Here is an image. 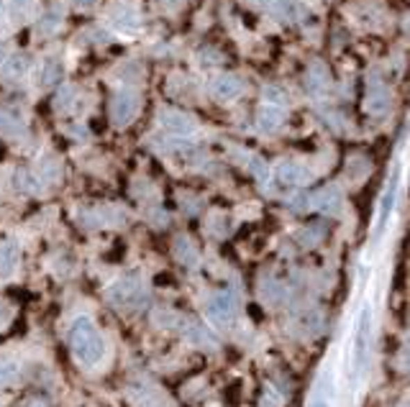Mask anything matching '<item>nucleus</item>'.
<instances>
[{
	"instance_id": "obj_1",
	"label": "nucleus",
	"mask_w": 410,
	"mask_h": 407,
	"mask_svg": "<svg viewBox=\"0 0 410 407\" xmlns=\"http://www.w3.org/2000/svg\"><path fill=\"white\" fill-rule=\"evenodd\" d=\"M69 349L82 367H98L106 356V338L88 315H80L69 326Z\"/></svg>"
},
{
	"instance_id": "obj_2",
	"label": "nucleus",
	"mask_w": 410,
	"mask_h": 407,
	"mask_svg": "<svg viewBox=\"0 0 410 407\" xmlns=\"http://www.w3.org/2000/svg\"><path fill=\"white\" fill-rule=\"evenodd\" d=\"M369 343H372V308L364 305L356 323V335H354V369L356 374H364L369 358Z\"/></svg>"
},
{
	"instance_id": "obj_3",
	"label": "nucleus",
	"mask_w": 410,
	"mask_h": 407,
	"mask_svg": "<svg viewBox=\"0 0 410 407\" xmlns=\"http://www.w3.org/2000/svg\"><path fill=\"white\" fill-rule=\"evenodd\" d=\"M205 313H208V320L213 323V326L218 328H229L233 320H236V313H238V302L236 297H233V292H218L213 294L211 300H208V308H205Z\"/></svg>"
},
{
	"instance_id": "obj_4",
	"label": "nucleus",
	"mask_w": 410,
	"mask_h": 407,
	"mask_svg": "<svg viewBox=\"0 0 410 407\" xmlns=\"http://www.w3.org/2000/svg\"><path fill=\"white\" fill-rule=\"evenodd\" d=\"M110 300L118 308H136L144 300V287L136 277H123L110 287Z\"/></svg>"
},
{
	"instance_id": "obj_5",
	"label": "nucleus",
	"mask_w": 410,
	"mask_h": 407,
	"mask_svg": "<svg viewBox=\"0 0 410 407\" xmlns=\"http://www.w3.org/2000/svg\"><path fill=\"white\" fill-rule=\"evenodd\" d=\"M139 106H141V100H139L136 92H131V90H123V92H118V95L113 98V106H110L113 121L118 123V126L131 123L133 115L139 113Z\"/></svg>"
},
{
	"instance_id": "obj_6",
	"label": "nucleus",
	"mask_w": 410,
	"mask_h": 407,
	"mask_svg": "<svg viewBox=\"0 0 410 407\" xmlns=\"http://www.w3.org/2000/svg\"><path fill=\"white\" fill-rule=\"evenodd\" d=\"M159 123L162 128H167V133H174V136H188L195 131V121L188 113H177V110H162Z\"/></svg>"
},
{
	"instance_id": "obj_7",
	"label": "nucleus",
	"mask_w": 410,
	"mask_h": 407,
	"mask_svg": "<svg viewBox=\"0 0 410 407\" xmlns=\"http://www.w3.org/2000/svg\"><path fill=\"white\" fill-rule=\"evenodd\" d=\"M213 98L221 100V103H229V100H236L244 90V82L238 80L236 74H218L213 80Z\"/></svg>"
},
{
	"instance_id": "obj_8",
	"label": "nucleus",
	"mask_w": 410,
	"mask_h": 407,
	"mask_svg": "<svg viewBox=\"0 0 410 407\" xmlns=\"http://www.w3.org/2000/svg\"><path fill=\"white\" fill-rule=\"evenodd\" d=\"M277 179L279 182H285V185H300V182L308 179V169L297 162H285V164H279Z\"/></svg>"
},
{
	"instance_id": "obj_9",
	"label": "nucleus",
	"mask_w": 410,
	"mask_h": 407,
	"mask_svg": "<svg viewBox=\"0 0 410 407\" xmlns=\"http://www.w3.org/2000/svg\"><path fill=\"white\" fill-rule=\"evenodd\" d=\"M110 21H113V26L118 28V31H136L141 24V18L139 13L133 8H121V10H115L113 16H110Z\"/></svg>"
},
{
	"instance_id": "obj_10",
	"label": "nucleus",
	"mask_w": 410,
	"mask_h": 407,
	"mask_svg": "<svg viewBox=\"0 0 410 407\" xmlns=\"http://www.w3.org/2000/svg\"><path fill=\"white\" fill-rule=\"evenodd\" d=\"M18 264V249L16 244H6L0 246V272L3 274H10Z\"/></svg>"
},
{
	"instance_id": "obj_11",
	"label": "nucleus",
	"mask_w": 410,
	"mask_h": 407,
	"mask_svg": "<svg viewBox=\"0 0 410 407\" xmlns=\"http://www.w3.org/2000/svg\"><path fill=\"white\" fill-rule=\"evenodd\" d=\"M338 200H341V197H338L336 190H323V192H318V195L313 197L311 205H313V208H315V210L328 213V210H331V208H336Z\"/></svg>"
},
{
	"instance_id": "obj_12",
	"label": "nucleus",
	"mask_w": 410,
	"mask_h": 407,
	"mask_svg": "<svg viewBox=\"0 0 410 407\" xmlns=\"http://www.w3.org/2000/svg\"><path fill=\"white\" fill-rule=\"evenodd\" d=\"M387 106H390V98H387L385 88H379L377 85V90H369L367 108L372 110V113H382V110H387Z\"/></svg>"
},
{
	"instance_id": "obj_13",
	"label": "nucleus",
	"mask_w": 410,
	"mask_h": 407,
	"mask_svg": "<svg viewBox=\"0 0 410 407\" xmlns=\"http://www.w3.org/2000/svg\"><path fill=\"white\" fill-rule=\"evenodd\" d=\"M279 123H282V113H279L277 108H264L262 113H259V128L262 131H277Z\"/></svg>"
},
{
	"instance_id": "obj_14",
	"label": "nucleus",
	"mask_w": 410,
	"mask_h": 407,
	"mask_svg": "<svg viewBox=\"0 0 410 407\" xmlns=\"http://www.w3.org/2000/svg\"><path fill=\"white\" fill-rule=\"evenodd\" d=\"M393 205H395V185H390V188H387V192L382 195V208H379V226H377L379 231L385 229V223H387V218H390Z\"/></svg>"
},
{
	"instance_id": "obj_15",
	"label": "nucleus",
	"mask_w": 410,
	"mask_h": 407,
	"mask_svg": "<svg viewBox=\"0 0 410 407\" xmlns=\"http://www.w3.org/2000/svg\"><path fill=\"white\" fill-rule=\"evenodd\" d=\"M21 374L16 361H0V384H13Z\"/></svg>"
},
{
	"instance_id": "obj_16",
	"label": "nucleus",
	"mask_w": 410,
	"mask_h": 407,
	"mask_svg": "<svg viewBox=\"0 0 410 407\" xmlns=\"http://www.w3.org/2000/svg\"><path fill=\"white\" fill-rule=\"evenodd\" d=\"M8 8L13 10L16 18H24L26 13L33 8V0H8Z\"/></svg>"
},
{
	"instance_id": "obj_17",
	"label": "nucleus",
	"mask_w": 410,
	"mask_h": 407,
	"mask_svg": "<svg viewBox=\"0 0 410 407\" xmlns=\"http://www.w3.org/2000/svg\"><path fill=\"white\" fill-rule=\"evenodd\" d=\"M264 100H267V103H272V106H282V103H285V98H282V90H279V88H267V90H264Z\"/></svg>"
},
{
	"instance_id": "obj_18",
	"label": "nucleus",
	"mask_w": 410,
	"mask_h": 407,
	"mask_svg": "<svg viewBox=\"0 0 410 407\" xmlns=\"http://www.w3.org/2000/svg\"><path fill=\"white\" fill-rule=\"evenodd\" d=\"M59 21H62V16H51V13H49V16L41 21V31L49 33L51 28H54V26H59Z\"/></svg>"
},
{
	"instance_id": "obj_19",
	"label": "nucleus",
	"mask_w": 410,
	"mask_h": 407,
	"mask_svg": "<svg viewBox=\"0 0 410 407\" xmlns=\"http://www.w3.org/2000/svg\"><path fill=\"white\" fill-rule=\"evenodd\" d=\"M13 318V310L6 305V302H0V328L8 326V320Z\"/></svg>"
},
{
	"instance_id": "obj_20",
	"label": "nucleus",
	"mask_w": 410,
	"mask_h": 407,
	"mask_svg": "<svg viewBox=\"0 0 410 407\" xmlns=\"http://www.w3.org/2000/svg\"><path fill=\"white\" fill-rule=\"evenodd\" d=\"M26 407H49V402H47V399H41V397H33V399H28V405Z\"/></svg>"
},
{
	"instance_id": "obj_21",
	"label": "nucleus",
	"mask_w": 410,
	"mask_h": 407,
	"mask_svg": "<svg viewBox=\"0 0 410 407\" xmlns=\"http://www.w3.org/2000/svg\"><path fill=\"white\" fill-rule=\"evenodd\" d=\"M80 6H90V3H95V0H77Z\"/></svg>"
}]
</instances>
